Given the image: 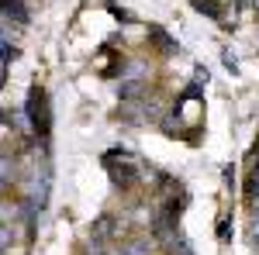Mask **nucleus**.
Returning <instances> with one entry per match:
<instances>
[{"instance_id": "obj_1", "label": "nucleus", "mask_w": 259, "mask_h": 255, "mask_svg": "<svg viewBox=\"0 0 259 255\" xmlns=\"http://www.w3.org/2000/svg\"><path fill=\"white\" fill-rule=\"evenodd\" d=\"M24 114L31 121V128L35 131H49V124H52V111H49V97H45V90L41 86H31L28 90V104H24Z\"/></svg>"}, {"instance_id": "obj_2", "label": "nucleus", "mask_w": 259, "mask_h": 255, "mask_svg": "<svg viewBox=\"0 0 259 255\" xmlns=\"http://www.w3.org/2000/svg\"><path fill=\"white\" fill-rule=\"evenodd\" d=\"M0 18H14V21H21V24H24V21H28V7H24V4H21V0H0Z\"/></svg>"}, {"instance_id": "obj_3", "label": "nucleus", "mask_w": 259, "mask_h": 255, "mask_svg": "<svg viewBox=\"0 0 259 255\" xmlns=\"http://www.w3.org/2000/svg\"><path fill=\"white\" fill-rule=\"evenodd\" d=\"M124 255H152V238H132L128 241V248H124Z\"/></svg>"}, {"instance_id": "obj_4", "label": "nucleus", "mask_w": 259, "mask_h": 255, "mask_svg": "<svg viewBox=\"0 0 259 255\" xmlns=\"http://www.w3.org/2000/svg\"><path fill=\"white\" fill-rule=\"evenodd\" d=\"M149 35H152V38L159 41V52H166V56H173V52H177V41L169 38V35H166V31H162V28H152V31H149Z\"/></svg>"}, {"instance_id": "obj_5", "label": "nucleus", "mask_w": 259, "mask_h": 255, "mask_svg": "<svg viewBox=\"0 0 259 255\" xmlns=\"http://www.w3.org/2000/svg\"><path fill=\"white\" fill-rule=\"evenodd\" d=\"M142 93H145V83H132V79L121 83V97H124V100H128V97H142Z\"/></svg>"}, {"instance_id": "obj_6", "label": "nucleus", "mask_w": 259, "mask_h": 255, "mask_svg": "<svg viewBox=\"0 0 259 255\" xmlns=\"http://www.w3.org/2000/svg\"><path fill=\"white\" fill-rule=\"evenodd\" d=\"M11 228H7V224H0V252H7V248H11Z\"/></svg>"}, {"instance_id": "obj_7", "label": "nucleus", "mask_w": 259, "mask_h": 255, "mask_svg": "<svg viewBox=\"0 0 259 255\" xmlns=\"http://www.w3.org/2000/svg\"><path fill=\"white\" fill-rule=\"evenodd\" d=\"M7 59H11V56H7V52H4V48H0V83H4V73H7Z\"/></svg>"}, {"instance_id": "obj_8", "label": "nucleus", "mask_w": 259, "mask_h": 255, "mask_svg": "<svg viewBox=\"0 0 259 255\" xmlns=\"http://www.w3.org/2000/svg\"><path fill=\"white\" fill-rule=\"evenodd\" d=\"M218 235L221 241H228V221H218Z\"/></svg>"}, {"instance_id": "obj_9", "label": "nucleus", "mask_w": 259, "mask_h": 255, "mask_svg": "<svg viewBox=\"0 0 259 255\" xmlns=\"http://www.w3.org/2000/svg\"><path fill=\"white\" fill-rule=\"evenodd\" d=\"M252 193H259V169H256V176H252Z\"/></svg>"}, {"instance_id": "obj_10", "label": "nucleus", "mask_w": 259, "mask_h": 255, "mask_svg": "<svg viewBox=\"0 0 259 255\" xmlns=\"http://www.w3.org/2000/svg\"><path fill=\"white\" fill-rule=\"evenodd\" d=\"M252 217H259V200L252 196Z\"/></svg>"}]
</instances>
